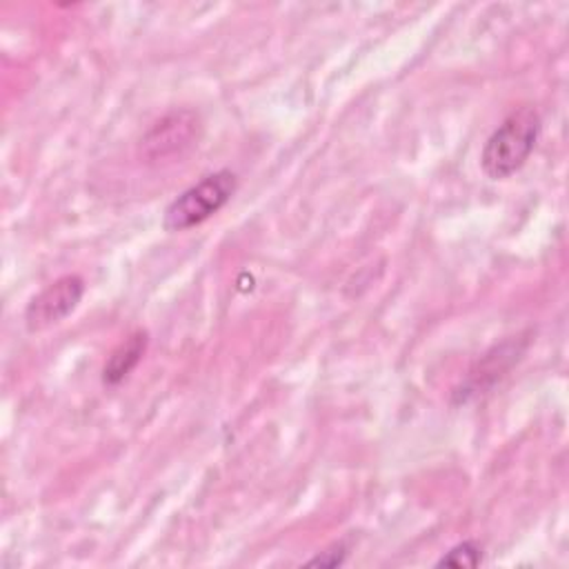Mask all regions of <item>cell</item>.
I'll return each instance as SVG.
<instances>
[{
	"label": "cell",
	"instance_id": "1",
	"mask_svg": "<svg viewBox=\"0 0 569 569\" xmlns=\"http://www.w3.org/2000/svg\"><path fill=\"white\" fill-rule=\"evenodd\" d=\"M542 120L531 104L513 109L487 138L480 151V167L491 180H505L522 169L531 156Z\"/></svg>",
	"mask_w": 569,
	"mask_h": 569
},
{
	"label": "cell",
	"instance_id": "2",
	"mask_svg": "<svg viewBox=\"0 0 569 569\" xmlns=\"http://www.w3.org/2000/svg\"><path fill=\"white\" fill-rule=\"evenodd\" d=\"M236 189L238 178L229 169H220L204 176L200 182L184 189L178 198L169 202L162 216L164 231L176 233L202 224L231 200Z\"/></svg>",
	"mask_w": 569,
	"mask_h": 569
},
{
	"label": "cell",
	"instance_id": "3",
	"mask_svg": "<svg viewBox=\"0 0 569 569\" xmlns=\"http://www.w3.org/2000/svg\"><path fill=\"white\" fill-rule=\"evenodd\" d=\"M202 138V120L193 109H173L156 120L140 138L138 153L144 162L158 164L180 160Z\"/></svg>",
	"mask_w": 569,
	"mask_h": 569
},
{
	"label": "cell",
	"instance_id": "4",
	"mask_svg": "<svg viewBox=\"0 0 569 569\" xmlns=\"http://www.w3.org/2000/svg\"><path fill=\"white\" fill-rule=\"evenodd\" d=\"M84 296V280L78 273H67L38 291L24 309L27 331H44L62 322L69 313L76 311Z\"/></svg>",
	"mask_w": 569,
	"mask_h": 569
},
{
	"label": "cell",
	"instance_id": "5",
	"mask_svg": "<svg viewBox=\"0 0 569 569\" xmlns=\"http://www.w3.org/2000/svg\"><path fill=\"white\" fill-rule=\"evenodd\" d=\"M527 345H529V338L513 336L491 347L469 371L467 380L453 391V400L467 402L469 398L482 396L487 389H491L522 358V353L527 351Z\"/></svg>",
	"mask_w": 569,
	"mask_h": 569
},
{
	"label": "cell",
	"instance_id": "6",
	"mask_svg": "<svg viewBox=\"0 0 569 569\" xmlns=\"http://www.w3.org/2000/svg\"><path fill=\"white\" fill-rule=\"evenodd\" d=\"M147 349V331H133L124 342H120L102 367V382L107 387L120 385L142 360Z\"/></svg>",
	"mask_w": 569,
	"mask_h": 569
},
{
	"label": "cell",
	"instance_id": "7",
	"mask_svg": "<svg viewBox=\"0 0 569 569\" xmlns=\"http://www.w3.org/2000/svg\"><path fill=\"white\" fill-rule=\"evenodd\" d=\"M482 560V547L476 540H462L453 545L436 565L438 567H478Z\"/></svg>",
	"mask_w": 569,
	"mask_h": 569
},
{
	"label": "cell",
	"instance_id": "8",
	"mask_svg": "<svg viewBox=\"0 0 569 569\" xmlns=\"http://www.w3.org/2000/svg\"><path fill=\"white\" fill-rule=\"evenodd\" d=\"M345 558H347L345 547H342V545H336V547H331V549L318 553L316 558H311L307 565H309V567H338V565L345 562Z\"/></svg>",
	"mask_w": 569,
	"mask_h": 569
}]
</instances>
